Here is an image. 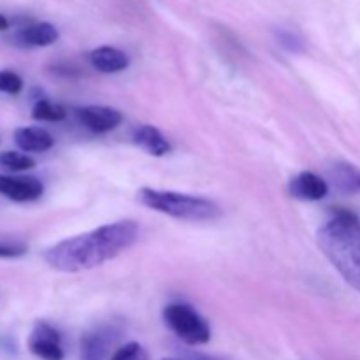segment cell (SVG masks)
<instances>
[{
	"label": "cell",
	"mask_w": 360,
	"mask_h": 360,
	"mask_svg": "<svg viewBox=\"0 0 360 360\" xmlns=\"http://www.w3.org/2000/svg\"><path fill=\"white\" fill-rule=\"evenodd\" d=\"M139 200L150 210L169 214L178 220L211 221L220 218L221 214L220 206L213 200L188 195V193L171 192V190L141 188Z\"/></svg>",
	"instance_id": "3957f363"
},
{
	"label": "cell",
	"mask_w": 360,
	"mask_h": 360,
	"mask_svg": "<svg viewBox=\"0 0 360 360\" xmlns=\"http://www.w3.org/2000/svg\"><path fill=\"white\" fill-rule=\"evenodd\" d=\"M134 143L153 157H164L171 151L169 141L162 136L160 130L151 125L137 127L136 132H134Z\"/></svg>",
	"instance_id": "4fadbf2b"
},
{
	"label": "cell",
	"mask_w": 360,
	"mask_h": 360,
	"mask_svg": "<svg viewBox=\"0 0 360 360\" xmlns=\"http://www.w3.org/2000/svg\"><path fill=\"white\" fill-rule=\"evenodd\" d=\"M288 190L290 195L299 200H322L329 193V185L315 172L304 171L292 179Z\"/></svg>",
	"instance_id": "ba28073f"
},
{
	"label": "cell",
	"mask_w": 360,
	"mask_h": 360,
	"mask_svg": "<svg viewBox=\"0 0 360 360\" xmlns=\"http://www.w3.org/2000/svg\"><path fill=\"white\" fill-rule=\"evenodd\" d=\"M137 236L139 227L136 221L120 220L60 241L46 252L44 259L53 269L79 273L115 259L137 241Z\"/></svg>",
	"instance_id": "6da1fadb"
},
{
	"label": "cell",
	"mask_w": 360,
	"mask_h": 360,
	"mask_svg": "<svg viewBox=\"0 0 360 360\" xmlns=\"http://www.w3.org/2000/svg\"><path fill=\"white\" fill-rule=\"evenodd\" d=\"M9 28V20L4 14H0V32H6Z\"/></svg>",
	"instance_id": "44dd1931"
},
{
	"label": "cell",
	"mask_w": 360,
	"mask_h": 360,
	"mask_svg": "<svg viewBox=\"0 0 360 360\" xmlns=\"http://www.w3.org/2000/svg\"><path fill=\"white\" fill-rule=\"evenodd\" d=\"M27 253V246L18 243H0V259H18Z\"/></svg>",
	"instance_id": "d6986e66"
},
{
	"label": "cell",
	"mask_w": 360,
	"mask_h": 360,
	"mask_svg": "<svg viewBox=\"0 0 360 360\" xmlns=\"http://www.w3.org/2000/svg\"><path fill=\"white\" fill-rule=\"evenodd\" d=\"M0 165L7 171L21 172L35 167V160L28 155L20 153V151H4L0 153Z\"/></svg>",
	"instance_id": "2e32d148"
},
{
	"label": "cell",
	"mask_w": 360,
	"mask_h": 360,
	"mask_svg": "<svg viewBox=\"0 0 360 360\" xmlns=\"http://www.w3.org/2000/svg\"><path fill=\"white\" fill-rule=\"evenodd\" d=\"M23 90V79L13 70H0V91L9 95H20Z\"/></svg>",
	"instance_id": "ac0fdd59"
},
{
	"label": "cell",
	"mask_w": 360,
	"mask_h": 360,
	"mask_svg": "<svg viewBox=\"0 0 360 360\" xmlns=\"http://www.w3.org/2000/svg\"><path fill=\"white\" fill-rule=\"evenodd\" d=\"M162 360H186V359H174V357H167V359H162ZM195 360H213V359H195Z\"/></svg>",
	"instance_id": "7402d4cb"
},
{
	"label": "cell",
	"mask_w": 360,
	"mask_h": 360,
	"mask_svg": "<svg viewBox=\"0 0 360 360\" xmlns=\"http://www.w3.org/2000/svg\"><path fill=\"white\" fill-rule=\"evenodd\" d=\"M21 44L34 46V48H44V46H51L58 41V30L53 27L51 23H34L25 27L23 30L18 34Z\"/></svg>",
	"instance_id": "5bb4252c"
},
{
	"label": "cell",
	"mask_w": 360,
	"mask_h": 360,
	"mask_svg": "<svg viewBox=\"0 0 360 360\" xmlns=\"http://www.w3.org/2000/svg\"><path fill=\"white\" fill-rule=\"evenodd\" d=\"M67 111L58 104H53V102L41 98V101L35 102L34 109H32V118L37 120V122H62L65 120Z\"/></svg>",
	"instance_id": "9a60e30c"
},
{
	"label": "cell",
	"mask_w": 360,
	"mask_h": 360,
	"mask_svg": "<svg viewBox=\"0 0 360 360\" xmlns=\"http://www.w3.org/2000/svg\"><path fill=\"white\" fill-rule=\"evenodd\" d=\"M77 120L91 132L104 134L115 130L122 123L123 116L118 109L108 105H86L77 109Z\"/></svg>",
	"instance_id": "8992f818"
},
{
	"label": "cell",
	"mask_w": 360,
	"mask_h": 360,
	"mask_svg": "<svg viewBox=\"0 0 360 360\" xmlns=\"http://www.w3.org/2000/svg\"><path fill=\"white\" fill-rule=\"evenodd\" d=\"M164 320L169 329L186 345H206L211 340L210 326L192 306L169 304L164 309Z\"/></svg>",
	"instance_id": "277c9868"
},
{
	"label": "cell",
	"mask_w": 360,
	"mask_h": 360,
	"mask_svg": "<svg viewBox=\"0 0 360 360\" xmlns=\"http://www.w3.org/2000/svg\"><path fill=\"white\" fill-rule=\"evenodd\" d=\"M0 193L14 202H32L44 193V185L37 178L0 174Z\"/></svg>",
	"instance_id": "52a82bcc"
},
{
	"label": "cell",
	"mask_w": 360,
	"mask_h": 360,
	"mask_svg": "<svg viewBox=\"0 0 360 360\" xmlns=\"http://www.w3.org/2000/svg\"><path fill=\"white\" fill-rule=\"evenodd\" d=\"M28 350L41 360H63L65 352L62 347V336L53 326L46 322L35 323L30 338H28Z\"/></svg>",
	"instance_id": "5b68a950"
},
{
	"label": "cell",
	"mask_w": 360,
	"mask_h": 360,
	"mask_svg": "<svg viewBox=\"0 0 360 360\" xmlns=\"http://www.w3.org/2000/svg\"><path fill=\"white\" fill-rule=\"evenodd\" d=\"M109 360H148V352L144 350L143 345L132 341V343H127L123 347H120L109 357Z\"/></svg>",
	"instance_id": "e0dca14e"
},
{
	"label": "cell",
	"mask_w": 360,
	"mask_h": 360,
	"mask_svg": "<svg viewBox=\"0 0 360 360\" xmlns=\"http://www.w3.org/2000/svg\"><path fill=\"white\" fill-rule=\"evenodd\" d=\"M90 63L94 69L104 74L122 72L129 67L130 58L125 51L112 46H101L90 53Z\"/></svg>",
	"instance_id": "9c48e42d"
},
{
	"label": "cell",
	"mask_w": 360,
	"mask_h": 360,
	"mask_svg": "<svg viewBox=\"0 0 360 360\" xmlns=\"http://www.w3.org/2000/svg\"><path fill=\"white\" fill-rule=\"evenodd\" d=\"M320 250L350 287L360 292V221L347 210H334L333 218L316 234Z\"/></svg>",
	"instance_id": "7a4b0ae2"
},
{
	"label": "cell",
	"mask_w": 360,
	"mask_h": 360,
	"mask_svg": "<svg viewBox=\"0 0 360 360\" xmlns=\"http://www.w3.org/2000/svg\"><path fill=\"white\" fill-rule=\"evenodd\" d=\"M278 39H280V44L283 46V48H287L288 51H302L301 39H299L297 35L292 34V32H280V34H278Z\"/></svg>",
	"instance_id": "ffe728a7"
},
{
	"label": "cell",
	"mask_w": 360,
	"mask_h": 360,
	"mask_svg": "<svg viewBox=\"0 0 360 360\" xmlns=\"http://www.w3.org/2000/svg\"><path fill=\"white\" fill-rule=\"evenodd\" d=\"M329 181L341 193L347 195L360 193V169L348 162H338L329 169Z\"/></svg>",
	"instance_id": "7c38bea8"
},
{
	"label": "cell",
	"mask_w": 360,
	"mask_h": 360,
	"mask_svg": "<svg viewBox=\"0 0 360 360\" xmlns=\"http://www.w3.org/2000/svg\"><path fill=\"white\" fill-rule=\"evenodd\" d=\"M115 343L112 330L97 329L81 340V360H105Z\"/></svg>",
	"instance_id": "8fae6325"
},
{
	"label": "cell",
	"mask_w": 360,
	"mask_h": 360,
	"mask_svg": "<svg viewBox=\"0 0 360 360\" xmlns=\"http://www.w3.org/2000/svg\"><path fill=\"white\" fill-rule=\"evenodd\" d=\"M14 143L18 148L28 153H42V151L51 150L55 139L51 134L41 127H21L14 130Z\"/></svg>",
	"instance_id": "30bf717a"
}]
</instances>
